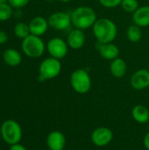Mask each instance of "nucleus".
Masks as SVG:
<instances>
[{
    "label": "nucleus",
    "instance_id": "f257e3e1",
    "mask_svg": "<svg viewBox=\"0 0 149 150\" xmlns=\"http://www.w3.org/2000/svg\"><path fill=\"white\" fill-rule=\"evenodd\" d=\"M93 34L98 43H111L118 35V27L110 18H97L92 26Z\"/></svg>",
    "mask_w": 149,
    "mask_h": 150
},
{
    "label": "nucleus",
    "instance_id": "f03ea898",
    "mask_svg": "<svg viewBox=\"0 0 149 150\" xmlns=\"http://www.w3.org/2000/svg\"><path fill=\"white\" fill-rule=\"evenodd\" d=\"M70 16L73 26L83 31L92 27L97 19L96 11L91 7L86 5L76 8Z\"/></svg>",
    "mask_w": 149,
    "mask_h": 150
},
{
    "label": "nucleus",
    "instance_id": "7ed1b4c3",
    "mask_svg": "<svg viewBox=\"0 0 149 150\" xmlns=\"http://www.w3.org/2000/svg\"><path fill=\"white\" fill-rule=\"evenodd\" d=\"M21 48L23 53L29 58H39L43 55L46 46L40 36L30 34L22 40Z\"/></svg>",
    "mask_w": 149,
    "mask_h": 150
},
{
    "label": "nucleus",
    "instance_id": "20e7f679",
    "mask_svg": "<svg viewBox=\"0 0 149 150\" xmlns=\"http://www.w3.org/2000/svg\"><path fill=\"white\" fill-rule=\"evenodd\" d=\"M70 84L76 92L85 94L90 90L92 82L87 70L84 69H77L70 76Z\"/></svg>",
    "mask_w": 149,
    "mask_h": 150
},
{
    "label": "nucleus",
    "instance_id": "39448f33",
    "mask_svg": "<svg viewBox=\"0 0 149 150\" xmlns=\"http://www.w3.org/2000/svg\"><path fill=\"white\" fill-rule=\"evenodd\" d=\"M61 71V63L60 60L49 57L41 62L39 67V81L45 82L46 80H51L59 76Z\"/></svg>",
    "mask_w": 149,
    "mask_h": 150
},
{
    "label": "nucleus",
    "instance_id": "423d86ee",
    "mask_svg": "<svg viewBox=\"0 0 149 150\" xmlns=\"http://www.w3.org/2000/svg\"><path fill=\"white\" fill-rule=\"evenodd\" d=\"M1 136L10 145L17 144L22 138V130L19 124L14 120H6L1 127Z\"/></svg>",
    "mask_w": 149,
    "mask_h": 150
},
{
    "label": "nucleus",
    "instance_id": "0eeeda50",
    "mask_svg": "<svg viewBox=\"0 0 149 150\" xmlns=\"http://www.w3.org/2000/svg\"><path fill=\"white\" fill-rule=\"evenodd\" d=\"M68 45L61 38H53L48 40L47 44V50L51 55V57L56 58L58 60L63 59L68 51Z\"/></svg>",
    "mask_w": 149,
    "mask_h": 150
},
{
    "label": "nucleus",
    "instance_id": "6e6552de",
    "mask_svg": "<svg viewBox=\"0 0 149 150\" xmlns=\"http://www.w3.org/2000/svg\"><path fill=\"white\" fill-rule=\"evenodd\" d=\"M48 25L51 28L57 31H64L71 25V16L64 11H56L52 13L48 18Z\"/></svg>",
    "mask_w": 149,
    "mask_h": 150
},
{
    "label": "nucleus",
    "instance_id": "1a4fd4ad",
    "mask_svg": "<svg viewBox=\"0 0 149 150\" xmlns=\"http://www.w3.org/2000/svg\"><path fill=\"white\" fill-rule=\"evenodd\" d=\"M113 139L112 131L105 127H100L96 128L91 134V141L97 147H105Z\"/></svg>",
    "mask_w": 149,
    "mask_h": 150
},
{
    "label": "nucleus",
    "instance_id": "9d476101",
    "mask_svg": "<svg viewBox=\"0 0 149 150\" xmlns=\"http://www.w3.org/2000/svg\"><path fill=\"white\" fill-rule=\"evenodd\" d=\"M131 86L137 91L145 90L149 87V70L141 69L133 74L130 79Z\"/></svg>",
    "mask_w": 149,
    "mask_h": 150
},
{
    "label": "nucleus",
    "instance_id": "9b49d317",
    "mask_svg": "<svg viewBox=\"0 0 149 150\" xmlns=\"http://www.w3.org/2000/svg\"><path fill=\"white\" fill-rule=\"evenodd\" d=\"M86 41V37L84 31L75 28L71 30L67 37V43L68 47L72 49L77 50L82 48Z\"/></svg>",
    "mask_w": 149,
    "mask_h": 150
},
{
    "label": "nucleus",
    "instance_id": "f8f14e48",
    "mask_svg": "<svg viewBox=\"0 0 149 150\" xmlns=\"http://www.w3.org/2000/svg\"><path fill=\"white\" fill-rule=\"evenodd\" d=\"M49 27L48 21L41 16L34 17L29 23V28L31 34L36 36H42L45 34Z\"/></svg>",
    "mask_w": 149,
    "mask_h": 150
},
{
    "label": "nucleus",
    "instance_id": "ddd939ff",
    "mask_svg": "<svg viewBox=\"0 0 149 150\" xmlns=\"http://www.w3.org/2000/svg\"><path fill=\"white\" fill-rule=\"evenodd\" d=\"M47 144L50 150H63L66 146L65 135L60 131H53L47 138Z\"/></svg>",
    "mask_w": 149,
    "mask_h": 150
},
{
    "label": "nucleus",
    "instance_id": "4468645a",
    "mask_svg": "<svg viewBox=\"0 0 149 150\" xmlns=\"http://www.w3.org/2000/svg\"><path fill=\"white\" fill-rule=\"evenodd\" d=\"M98 43V42H97ZM97 50L102 58L109 61H112L119 56V48L114 43H98Z\"/></svg>",
    "mask_w": 149,
    "mask_h": 150
},
{
    "label": "nucleus",
    "instance_id": "2eb2a0df",
    "mask_svg": "<svg viewBox=\"0 0 149 150\" xmlns=\"http://www.w3.org/2000/svg\"><path fill=\"white\" fill-rule=\"evenodd\" d=\"M133 21L141 28L149 26V5L139 7L133 13Z\"/></svg>",
    "mask_w": 149,
    "mask_h": 150
},
{
    "label": "nucleus",
    "instance_id": "dca6fc26",
    "mask_svg": "<svg viewBox=\"0 0 149 150\" xmlns=\"http://www.w3.org/2000/svg\"><path fill=\"white\" fill-rule=\"evenodd\" d=\"M110 71L114 77L122 78L127 71V64L126 61L120 57L112 60L110 64Z\"/></svg>",
    "mask_w": 149,
    "mask_h": 150
},
{
    "label": "nucleus",
    "instance_id": "f3484780",
    "mask_svg": "<svg viewBox=\"0 0 149 150\" xmlns=\"http://www.w3.org/2000/svg\"><path fill=\"white\" fill-rule=\"evenodd\" d=\"M3 59L4 62L11 67H17L22 62L20 53L14 48H7L3 53Z\"/></svg>",
    "mask_w": 149,
    "mask_h": 150
},
{
    "label": "nucleus",
    "instance_id": "a211bd4d",
    "mask_svg": "<svg viewBox=\"0 0 149 150\" xmlns=\"http://www.w3.org/2000/svg\"><path fill=\"white\" fill-rule=\"evenodd\" d=\"M132 116L136 122L145 124L149 121L148 109L144 105H138L133 107L132 111Z\"/></svg>",
    "mask_w": 149,
    "mask_h": 150
},
{
    "label": "nucleus",
    "instance_id": "6ab92c4d",
    "mask_svg": "<svg viewBox=\"0 0 149 150\" xmlns=\"http://www.w3.org/2000/svg\"><path fill=\"white\" fill-rule=\"evenodd\" d=\"M126 37L129 41L133 43H137L139 42L141 38H142V31L141 27L138 26L137 25L133 24L130 25L126 31Z\"/></svg>",
    "mask_w": 149,
    "mask_h": 150
},
{
    "label": "nucleus",
    "instance_id": "aec40b11",
    "mask_svg": "<svg viewBox=\"0 0 149 150\" xmlns=\"http://www.w3.org/2000/svg\"><path fill=\"white\" fill-rule=\"evenodd\" d=\"M14 34L16 37L24 40L25 38H26L27 36L31 34L29 25L23 23V22L17 23L14 26Z\"/></svg>",
    "mask_w": 149,
    "mask_h": 150
},
{
    "label": "nucleus",
    "instance_id": "412c9836",
    "mask_svg": "<svg viewBox=\"0 0 149 150\" xmlns=\"http://www.w3.org/2000/svg\"><path fill=\"white\" fill-rule=\"evenodd\" d=\"M13 15V10L9 3L0 4V21H7Z\"/></svg>",
    "mask_w": 149,
    "mask_h": 150
},
{
    "label": "nucleus",
    "instance_id": "4be33fe9",
    "mask_svg": "<svg viewBox=\"0 0 149 150\" xmlns=\"http://www.w3.org/2000/svg\"><path fill=\"white\" fill-rule=\"evenodd\" d=\"M120 5L125 11L129 13H133L140 7L137 0H122Z\"/></svg>",
    "mask_w": 149,
    "mask_h": 150
},
{
    "label": "nucleus",
    "instance_id": "5701e85b",
    "mask_svg": "<svg viewBox=\"0 0 149 150\" xmlns=\"http://www.w3.org/2000/svg\"><path fill=\"white\" fill-rule=\"evenodd\" d=\"M98 1L102 6L108 9L116 8L119 5H120L122 2V0H98Z\"/></svg>",
    "mask_w": 149,
    "mask_h": 150
},
{
    "label": "nucleus",
    "instance_id": "b1692460",
    "mask_svg": "<svg viewBox=\"0 0 149 150\" xmlns=\"http://www.w3.org/2000/svg\"><path fill=\"white\" fill-rule=\"evenodd\" d=\"M30 0H8V3L11 5L12 8L15 9H21L25 7Z\"/></svg>",
    "mask_w": 149,
    "mask_h": 150
},
{
    "label": "nucleus",
    "instance_id": "393cba45",
    "mask_svg": "<svg viewBox=\"0 0 149 150\" xmlns=\"http://www.w3.org/2000/svg\"><path fill=\"white\" fill-rule=\"evenodd\" d=\"M8 40V34L4 31H0V45L6 43Z\"/></svg>",
    "mask_w": 149,
    "mask_h": 150
},
{
    "label": "nucleus",
    "instance_id": "a878e982",
    "mask_svg": "<svg viewBox=\"0 0 149 150\" xmlns=\"http://www.w3.org/2000/svg\"><path fill=\"white\" fill-rule=\"evenodd\" d=\"M10 150H27L23 145H20L18 143L14 144V145H11Z\"/></svg>",
    "mask_w": 149,
    "mask_h": 150
},
{
    "label": "nucleus",
    "instance_id": "bb28decb",
    "mask_svg": "<svg viewBox=\"0 0 149 150\" xmlns=\"http://www.w3.org/2000/svg\"><path fill=\"white\" fill-rule=\"evenodd\" d=\"M143 143H144L145 148L148 150H149V132L145 135L144 140H143Z\"/></svg>",
    "mask_w": 149,
    "mask_h": 150
},
{
    "label": "nucleus",
    "instance_id": "cd10ccee",
    "mask_svg": "<svg viewBox=\"0 0 149 150\" xmlns=\"http://www.w3.org/2000/svg\"><path fill=\"white\" fill-rule=\"evenodd\" d=\"M72 0H61V2H62V3H69Z\"/></svg>",
    "mask_w": 149,
    "mask_h": 150
},
{
    "label": "nucleus",
    "instance_id": "c85d7f7f",
    "mask_svg": "<svg viewBox=\"0 0 149 150\" xmlns=\"http://www.w3.org/2000/svg\"><path fill=\"white\" fill-rule=\"evenodd\" d=\"M4 3H8V0H0V4H4Z\"/></svg>",
    "mask_w": 149,
    "mask_h": 150
},
{
    "label": "nucleus",
    "instance_id": "c756f323",
    "mask_svg": "<svg viewBox=\"0 0 149 150\" xmlns=\"http://www.w3.org/2000/svg\"><path fill=\"white\" fill-rule=\"evenodd\" d=\"M0 137H1V133H0Z\"/></svg>",
    "mask_w": 149,
    "mask_h": 150
},
{
    "label": "nucleus",
    "instance_id": "7c9ffc66",
    "mask_svg": "<svg viewBox=\"0 0 149 150\" xmlns=\"http://www.w3.org/2000/svg\"><path fill=\"white\" fill-rule=\"evenodd\" d=\"M148 70H149V66H148Z\"/></svg>",
    "mask_w": 149,
    "mask_h": 150
}]
</instances>
